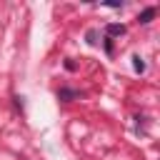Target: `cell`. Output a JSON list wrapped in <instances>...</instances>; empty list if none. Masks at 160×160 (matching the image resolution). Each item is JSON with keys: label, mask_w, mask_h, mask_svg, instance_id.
<instances>
[{"label": "cell", "mask_w": 160, "mask_h": 160, "mask_svg": "<svg viewBox=\"0 0 160 160\" xmlns=\"http://www.w3.org/2000/svg\"><path fill=\"white\" fill-rule=\"evenodd\" d=\"M152 15H155V10H152V8H145V10L140 12L138 22H142V25H145V22H150V20H152Z\"/></svg>", "instance_id": "cell-1"}, {"label": "cell", "mask_w": 160, "mask_h": 160, "mask_svg": "<svg viewBox=\"0 0 160 160\" xmlns=\"http://www.w3.org/2000/svg\"><path fill=\"white\" fill-rule=\"evenodd\" d=\"M108 32H110V35H122V32H125V28H122V25H110V28H108Z\"/></svg>", "instance_id": "cell-2"}, {"label": "cell", "mask_w": 160, "mask_h": 160, "mask_svg": "<svg viewBox=\"0 0 160 160\" xmlns=\"http://www.w3.org/2000/svg\"><path fill=\"white\" fill-rule=\"evenodd\" d=\"M132 60H135V70H138V72H142V70H145V62H142V58H140V55H135Z\"/></svg>", "instance_id": "cell-3"}]
</instances>
